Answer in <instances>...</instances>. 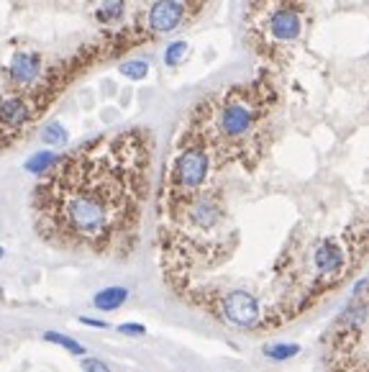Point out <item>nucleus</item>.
Returning <instances> with one entry per match:
<instances>
[{
    "label": "nucleus",
    "mask_w": 369,
    "mask_h": 372,
    "mask_svg": "<svg viewBox=\"0 0 369 372\" xmlns=\"http://www.w3.org/2000/svg\"><path fill=\"white\" fill-rule=\"evenodd\" d=\"M298 352H300L298 344H267V347H264V355H267L269 360H275V362L290 360V357H295Z\"/></svg>",
    "instance_id": "13"
},
{
    "label": "nucleus",
    "mask_w": 369,
    "mask_h": 372,
    "mask_svg": "<svg viewBox=\"0 0 369 372\" xmlns=\"http://www.w3.org/2000/svg\"><path fill=\"white\" fill-rule=\"evenodd\" d=\"M126 298H128L126 288H105L92 298V305L98 311H116V308H121V305L126 303Z\"/></svg>",
    "instance_id": "9"
},
{
    "label": "nucleus",
    "mask_w": 369,
    "mask_h": 372,
    "mask_svg": "<svg viewBox=\"0 0 369 372\" xmlns=\"http://www.w3.org/2000/svg\"><path fill=\"white\" fill-rule=\"evenodd\" d=\"M121 75L128 77V80H144L149 75V62L146 60H131L121 65Z\"/></svg>",
    "instance_id": "12"
},
{
    "label": "nucleus",
    "mask_w": 369,
    "mask_h": 372,
    "mask_svg": "<svg viewBox=\"0 0 369 372\" xmlns=\"http://www.w3.org/2000/svg\"><path fill=\"white\" fill-rule=\"evenodd\" d=\"M184 8L177 0H154L149 13H146V26L151 34H169L182 24Z\"/></svg>",
    "instance_id": "7"
},
{
    "label": "nucleus",
    "mask_w": 369,
    "mask_h": 372,
    "mask_svg": "<svg viewBox=\"0 0 369 372\" xmlns=\"http://www.w3.org/2000/svg\"><path fill=\"white\" fill-rule=\"evenodd\" d=\"M275 103L277 93L267 80L234 85L198 103L184 124V131L205 144L216 167H254L267 149V124Z\"/></svg>",
    "instance_id": "2"
},
{
    "label": "nucleus",
    "mask_w": 369,
    "mask_h": 372,
    "mask_svg": "<svg viewBox=\"0 0 369 372\" xmlns=\"http://www.w3.org/2000/svg\"><path fill=\"white\" fill-rule=\"evenodd\" d=\"M264 28H267L269 42H275V44L298 42V39H300V34H302L300 10L293 8V6H287V3H285V6H277V8L269 13Z\"/></svg>",
    "instance_id": "6"
},
{
    "label": "nucleus",
    "mask_w": 369,
    "mask_h": 372,
    "mask_svg": "<svg viewBox=\"0 0 369 372\" xmlns=\"http://www.w3.org/2000/svg\"><path fill=\"white\" fill-rule=\"evenodd\" d=\"M0 296H3V288H0Z\"/></svg>",
    "instance_id": "20"
},
{
    "label": "nucleus",
    "mask_w": 369,
    "mask_h": 372,
    "mask_svg": "<svg viewBox=\"0 0 369 372\" xmlns=\"http://www.w3.org/2000/svg\"><path fill=\"white\" fill-rule=\"evenodd\" d=\"M367 280L357 282L352 303L328 337L326 372H367Z\"/></svg>",
    "instance_id": "4"
},
{
    "label": "nucleus",
    "mask_w": 369,
    "mask_h": 372,
    "mask_svg": "<svg viewBox=\"0 0 369 372\" xmlns=\"http://www.w3.org/2000/svg\"><path fill=\"white\" fill-rule=\"evenodd\" d=\"M42 139L46 142V144H59V142L67 139V131H65L62 124H49V126L42 131Z\"/></svg>",
    "instance_id": "14"
},
{
    "label": "nucleus",
    "mask_w": 369,
    "mask_h": 372,
    "mask_svg": "<svg viewBox=\"0 0 369 372\" xmlns=\"http://www.w3.org/2000/svg\"><path fill=\"white\" fill-rule=\"evenodd\" d=\"M83 370L85 372H110V367L103 360H95V357H87L83 360Z\"/></svg>",
    "instance_id": "16"
},
{
    "label": "nucleus",
    "mask_w": 369,
    "mask_h": 372,
    "mask_svg": "<svg viewBox=\"0 0 369 372\" xmlns=\"http://www.w3.org/2000/svg\"><path fill=\"white\" fill-rule=\"evenodd\" d=\"M3 254H6V252H3V246H0V260H3Z\"/></svg>",
    "instance_id": "19"
},
{
    "label": "nucleus",
    "mask_w": 369,
    "mask_h": 372,
    "mask_svg": "<svg viewBox=\"0 0 369 372\" xmlns=\"http://www.w3.org/2000/svg\"><path fill=\"white\" fill-rule=\"evenodd\" d=\"M44 339H46V341H51V344H59V347H65L67 352H72V355L85 357V347H83V344H80V341H75L72 337H67V334H57V331H44Z\"/></svg>",
    "instance_id": "11"
},
{
    "label": "nucleus",
    "mask_w": 369,
    "mask_h": 372,
    "mask_svg": "<svg viewBox=\"0 0 369 372\" xmlns=\"http://www.w3.org/2000/svg\"><path fill=\"white\" fill-rule=\"evenodd\" d=\"M80 321L87 323V326H95V329H105L108 326L105 321H95V319H85V316H80Z\"/></svg>",
    "instance_id": "18"
},
{
    "label": "nucleus",
    "mask_w": 369,
    "mask_h": 372,
    "mask_svg": "<svg viewBox=\"0 0 369 372\" xmlns=\"http://www.w3.org/2000/svg\"><path fill=\"white\" fill-rule=\"evenodd\" d=\"M44 103L31 95H3L0 98V149L8 146L31 121L39 116Z\"/></svg>",
    "instance_id": "5"
},
{
    "label": "nucleus",
    "mask_w": 369,
    "mask_h": 372,
    "mask_svg": "<svg viewBox=\"0 0 369 372\" xmlns=\"http://www.w3.org/2000/svg\"><path fill=\"white\" fill-rule=\"evenodd\" d=\"M154 136L128 128L54 160L31 195L36 234L65 252L128 257L151 187Z\"/></svg>",
    "instance_id": "1"
},
{
    "label": "nucleus",
    "mask_w": 369,
    "mask_h": 372,
    "mask_svg": "<svg viewBox=\"0 0 369 372\" xmlns=\"http://www.w3.org/2000/svg\"><path fill=\"white\" fill-rule=\"evenodd\" d=\"M118 331H121V334H128V337H144V334H146V329H144L141 323H121Z\"/></svg>",
    "instance_id": "17"
},
{
    "label": "nucleus",
    "mask_w": 369,
    "mask_h": 372,
    "mask_svg": "<svg viewBox=\"0 0 369 372\" xmlns=\"http://www.w3.org/2000/svg\"><path fill=\"white\" fill-rule=\"evenodd\" d=\"M184 54H187V44H184V42L169 44V49H167V57H164V62H167L169 67H175V65H180V62H182Z\"/></svg>",
    "instance_id": "15"
},
{
    "label": "nucleus",
    "mask_w": 369,
    "mask_h": 372,
    "mask_svg": "<svg viewBox=\"0 0 369 372\" xmlns=\"http://www.w3.org/2000/svg\"><path fill=\"white\" fill-rule=\"evenodd\" d=\"M216 160L205 149L200 139H195L190 131H180L175 144V154L169 160L167 178L162 183L160 195V216L169 213L187 198L200 193L203 187H208L213 172H216Z\"/></svg>",
    "instance_id": "3"
},
{
    "label": "nucleus",
    "mask_w": 369,
    "mask_h": 372,
    "mask_svg": "<svg viewBox=\"0 0 369 372\" xmlns=\"http://www.w3.org/2000/svg\"><path fill=\"white\" fill-rule=\"evenodd\" d=\"M42 72V54L36 51H18L6 67V77L16 87H31Z\"/></svg>",
    "instance_id": "8"
},
{
    "label": "nucleus",
    "mask_w": 369,
    "mask_h": 372,
    "mask_svg": "<svg viewBox=\"0 0 369 372\" xmlns=\"http://www.w3.org/2000/svg\"><path fill=\"white\" fill-rule=\"evenodd\" d=\"M123 10H126V0H105L101 8L95 10V21L103 26L118 24L123 18Z\"/></svg>",
    "instance_id": "10"
}]
</instances>
